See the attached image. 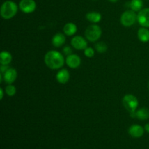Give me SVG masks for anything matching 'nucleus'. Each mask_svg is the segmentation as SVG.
<instances>
[{
  "label": "nucleus",
  "instance_id": "f257e3e1",
  "mask_svg": "<svg viewBox=\"0 0 149 149\" xmlns=\"http://www.w3.org/2000/svg\"><path fill=\"white\" fill-rule=\"evenodd\" d=\"M45 63L49 68L56 70L63 66L65 60L61 52L56 50H50L45 54Z\"/></svg>",
  "mask_w": 149,
  "mask_h": 149
},
{
  "label": "nucleus",
  "instance_id": "f03ea898",
  "mask_svg": "<svg viewBox=\"0 0 149 149\" xmlns=\"http://www.w3.org/2000/svg\"><path fill=\"white\" fill-rule=\"evenodd\" d=\"M17 4L15 1L7 0L5 1L1 6V10H0V14L2 18L5 20L13 18L17 13Z\"/></svg>",
  "mask_w": 149,
  "mask_h": 149
},
{
  "label": "nucleus",
  "instance_id": "7ed1b4c3",
  "mask_svg": "<svg viewBox=\"0 0 149 149\" xmlns=\"http://www.w3.org/2000/svg\"><path fill=\"white\" fill-rule=\"evenodd\" d=\"M86 39L91 42H95L98 40L102 35V30L97 25L93 24L88 26L84 32Z\"/></svg>",
  "mask_w": 149,
  "mask_h": 149
},
{
  "label": "nucleus",
  "instance_id": "20e7f679",
  "mask_svg": "<svg viewBox=\"0 0 149 149\" xmlns=\"http://www.w3.org/2000/svg\"><path fill=\"white\" fill-rule=\"evenodd\" d=\"M137 19H138V15H136L135 11L132 10H126L121 15L120 22L122 25L125 27H130L135 24Z\"/></svg>",
  "mask_w": 149,
  "mask_h": 149
},
{
  "label": "nucleus",
  "instance_id": "39448f33",
  "mask_svg": "<svg viewBox=\"0 0 149 149\" xmlns=\"http://www.w3.org/2000/svg\"><path fill=\"white\" fill-rule=\"evenodd\" d=\"M122 104L130 113H132L136 111L138 106V100L133 95L128 94L125 95L122 99Z\"/></svg>",
  "mask_w": 149,
  "mask_h": 149
},
{
  "label": "nucleus",
  "instance_id": "423d86ee",
  "mask_svg": "<svg viewBox=\"0 0 149 149\" xmlns=\"http://www.w3.org/2000/svg\"><path fill=\"white\" fill-rule=\"evenodd\" d=\"M19 8L26 14L32 13L36 8V3L34 0H20Z\"/></svg>",
  "mask_w": 149,
  "mask_h": 149
},
{
  "label": "nucleus",
  "instance_id": "0eeeda50",
  "mask_svg": "<svg viewBox=\"0 0 149 149\" xmlns=\"http://www.w3.org/2000/svg\"><path fill=\"white\" fill-rule=\"evenodd\" d=\"M137 20L142 27L149 28V8L142 9L139 11Z\"/></svg>",
  "mask_w": 149,
  "mask_h": 149
},
{
  "label": "nucleus",
  "instance_id": "6e6552de",
  "mask_svg": "<svg viewBox=\"0 0 149 149\" xmlns=\"http://www.w3.org/2000/svg\"><path fill=\"white\" fill-rule=\"evenodd\" d=\"M71 44L73 47L78 50L85 49L87 47V42L84 37L81 36H76L71 39Z\"/></svg>",
  "mask_w": 149,
  "mask_h": 149
},
{
  "label": "nucleus",
  "instance_id": "1a4fd4ad",
  "mask_svg": "<svg viewBox=\"0 0 149 149\" xmlns=\"http://www.w3.org/2000/svg\"><path fill=\"white\" fill-rule=\"evenodd\" d=\"M65 63L71 68H77L81 65V58L76 54H71L66 57Z\"/></svg>",
  "mask_w": 149,
  "mask_h": 149
},
{
  "label": "nucleus",
  "instance_id": "9d476101",
  "mask_svg": "<svg viewBox=\"0 0 149 149\" xmlns=\"http://www.w3.org/2000/svg\"><path fill=\"white\" fill-rule=\"evenodd\" d=\"M2 75L3 79H4L5 83H7L8 84H11L13 82H15V81L17 79V71L15 68H9Z\"/></svg>",
  "mask_w": 149,
  "mask_h": 149
},
{
  "label": "nucleus",
  "instance_id": "9b49d317",
  "mask_svg": "<svg viewBox=\"0 0 149 149\" xmlns=\"http://www.w3.org/2000/svg\"><path fill=\"white\" fill-rule=\"evenodd\" d=\"M144 130H145V129L141 125H133L130 127L129 130H128V133L132 138H139L143 135Z\"/></svg>",
  "mask_w": 149,
  "mask_h": 149
},
{
  "label": "nucleus",
  "instance_id": "f8f14e48",
  "mask_svg": "<svg viewBox=\"0 0 149 149\" xmlns=\"http://www.w3.org/2000/svg\"><path fill=\"white\" fill-rule=\"evenodd\" d=\"M70 79V74L68 71L65 68L60 70L56 74V79L61 84H65Z\"/></svg>",
  "mask_w": 149,
  "mask_h": 149
},
{
  "label": "nucleus",
  "instance_id": "ddd939ff",
  "mask_svg": "<svg viewBox=\"0 0 149 149\" xmlns=\"http://www.w3.org/2000/svg\"><path fill=\"white\" fill-rule=\"evenodd\" d=\"M65 42V36L62 33H57L53 36L52 39V43L55 47H60Z\"/></svg>",
  "mask_w": 149,
  "mask_h": 149
},
{
  "label": "nucleus",
  "instance_id": "4468645a",
  "mask_svg": "<svg viewBox=\"0 0 149 149\" xmlns=\"http://www.w3.org/2000/svg\"><path fill=\"white\" fill-rule=\"evenodd\" d=\"M138 37L141 42H149V30L147 28L142 27L138 31Z\"/></svg>",
  "mask_w": 149,
  "mask_h": 149
},
{
  "label": "nucleus",
  "instance_id": "2eb2a0df",
  "mask_svg": "<svg viewBox=\"0 0 149 149\" xmlns=\"http://www.w3.org/2000/svg\"><path fill=\"white\" fill-rule=\"evenodd\" d=\"M86 19L93 23H97L101 20L102 15L97 12H90L86 14Z\"/></svg>",
  "mask_w": 149,
  "mask_h": 149
},
{
  "label": "nucleus",
  "instance_id": "dca6fc26",
  "mask_svg": "<svg viewBox=\"0 0 149 149\" xmlns=\"http://www.w3.org/2000/svg\"><path fill=\"white\" fill-rule=\"evenodd\" d=\"M77 31V25L74 23H68L64 26L63 32L67 36H73Z\"/></svg>",
  "mask_w": 149,
  "mask_h": 149
},
{
  "label": "nucleus",
  "instance_id": "f3484780",
  "mask_svg": "<svg viewBox=\"0 0 149 149\" xmlns=\"http://www.w3.org/2000/svg\"><path fill=\"white\" fill-rule=\"evenodd\" d=\"M13 60L12 55L7 51H2L0 54V63L1 65H7L11 63Z\"/></svg>",
  "mask_w": 149,
  "mask_h": 149
},
{
  "label": "nucleus",
  "instance_id": "a211bd4d",
  "mask_svg": "<svg viewBox=\"0 0 149 149\" xmlns=\"http://www.w3.org/2000/svg\"><path fill=\"white\" fill-rule=\"evenodd\" d=\"M136 117L140 120H147L149 119V109L148 108H141L136 111Z\"/></svg>",
  "mask_w": 149,
  "mask_h": 149
},
{
  "label": "nucleus",
  "instance_id": "6ab92c4d",
  "mask_svg": "<svg viewBox=\"0 0 149 149\" xmlns=\"http://www.w3.org/2000/svg\"><path fill=\"white\" fill-rule=\"evenodd\" d=\"M143 2L142 0H131L129 3V7L135 12H139L142 10Z\"/></svg>",
  "mask_w": 149,
  "mask_h": 149
},
{
  "label": "nucleus",
  "instance_id": "aec40b11",
  "mask_svg": "<svg viewBox=\"0 0 149 149\" xmlns=\"http://www.w3.org/2000/svg\"><path fill=\"white\" fill-rule=\"evenodd\" d=\"M95 47L96 51L99 53H104L107 51L108 49V47L106 45V44L103 42H97V44H95Z\"/></svg>",
  "mask_w": 149,
  "mask_h": 149
},
{
  "label": "nucleus",
  "instance_id": "412c9836",
  "mask_svg": "<svg viewBox=\"0 0 149 149\" xmlns=\"http://www.w3.org/2000/svg\"><path fill=\"white\" fill-rule=\"evenodd\" d=\"M5 93L10 97L14 96L16 93V87L13 84H8L5 87Z\"/></svg>",
  "mask_w": 149,
  "mask_h": 149
},
{
  "label": "nucleus",
  "instance_id": "4be33fe9",
  "mask_svg": "<svg viewBox=\"0 0 149 149\" xmlns=\"http://www.w3.org/2000/svg\"><path fill=\"white\" fill-rule=\"evenodd\" d=\"M84 55L87 58H93L95 55V50L92 47H87L84 49Z\"/></svg>",
  "mask_w": 149,
  "mask_h": 149
},
{
  "label": "nucleus",
  "instance_id": "5701e85b",
  "mask_svg": "<svg viewBox=\"0 0 149 149\" xmlns=\"http://www.w3.org/2000/svg\"><path fill=\"white\" fill-rule=\"evenodd\" d=\"M63 53L65 54V55L68 56V55H71V54H72L73 49L70 46H65L64 47L63 49Z\"/></svg>",
  "mask_w": 149,
  "mask_h": 149
},
{
  "label": "nucleus",
  "instance_id": "b1692460",
  "mask_svg": "<svg viewBox=\"0 0 149 149\" xmlns=\"http://www.w3.org/2000/svg\"><path fill=\"white\" fill-rule=\"evenodd\" d=\"M9 68H10V67L7 65H1V67H0V71H1V74H3Z\"/></svg>",
  "mask_w": 149,
  "mask_h": 149
},
{
  "label": "nucleus",
  "instance_id": "393cba45",
  "mask_svg": "<svg viewBox=\"0 0 149 149\" xmlns=\"http://www.w3.org/2000/svg\"><path fill=\"white\" fill-rule=\"evenodd\" d=\"M0 94H1V96H0V99L2 100L3 97H4V90H3L2 88L0 89Z\"/></svg>",
  "mask_w": 149,
  "mask_h": 149
},
{
  "label": "nucleus",
  "instance_id": "a878e982",
  "mask_svg": "<svg viewBox=\"0 0 149 149\" xmlns=\"http://www.w3.org/2000/svg\"><path fill=\"white\" fill-rule=\"evenodd\" d=\"M144 129H145V130L148 133H149V123H147L146 125H145V128H144Z\"/></svg>",
  "mask_w": 149,
  "mask_h": 149
},
{
  "label": "nucleus",
  "instance_id": "bb28decb",
  "mask_svg": "<svg viewBox=\"0 0 149 149\" xmlns=\"http://www.w3.org/2000/svg\"><path fill=\"white\" fill-rule=\"evenodd\" d=\"M109 1H111V2L114 3V2H116V1H119V0H109Z\"/></svg>",
  "mask_w": 149,
  "mask_h": 149
},
{
  "label": "nucleus",
  "instance_id": "cd10ccee",
  "mask_svg": "<svg viewBox=\"0 0 149 149\" xmlns=\"http://www.w3.org/2000/svg\"><path fill=\"white\" fill-rule=\"evenodd\" d=\"M148 87H149V82H148Z\"/></svg>",
  "mask_w": 149,
  "mask_h": 149
}]
</instances>
